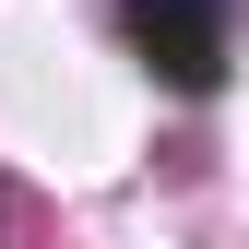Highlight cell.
<instances>
[{
    "instance_id": "7a4b0ae2",
    "label": "cell",
    "mask_w": 249,
    "mask_h": 249,
    "mask_svg": "<svg viewBox=\"0 0 249 249\" xmlns=\"http://www.w3.org/2000/svg\"><path fill=\"white\" fill-rule=\"evenodd\" d=\"M0 249H59L48 213H36V190H0Z\"/></svg>"
},
{
    "instance_id": "6da1fadb",
    "label": "cell",
    "mask_w": 249,
    "mask_h": 249,
    "mask_svg": "<svg viewBox=\"0 0 249 249\" xmlns=\"http://www.w3.org/2000/svg\"><path fill=\"white\" fill-rule=\"evenodd\" d=\"M131 48L154 59V83L213 95L226 83V0H131Z\"/></svg>"
}]
</instances>
